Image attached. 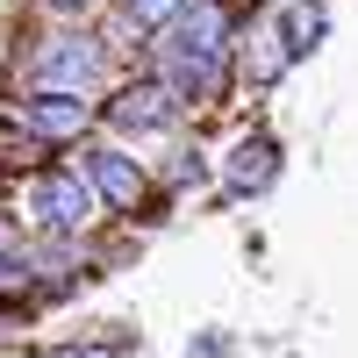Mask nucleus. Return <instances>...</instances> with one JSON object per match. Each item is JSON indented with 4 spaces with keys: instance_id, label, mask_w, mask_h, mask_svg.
I'll list each match as a JSON object with an SVG mask.
<instances>
[{
    "instance_id": "obj_1",
    "label": "nucleus",
    "mask_w": 358,
    "mask_h": 358,
    "mask_svg": "<svg viewBox=\"0 0 358 358\" xmlns=\"http://www.w3.org/2000/svg\"><path fill=\"white\" fill-rule=\"evenodd\" d=\"M94 179H79V172H29V187H22V215L50 229V236H79L86 222H94Z\"/></svg>"
},
{
    "instance_id": "obj_2",
    "label": "nucleus",
    "mask_w": 358,
    "mask_h": 358,
    "mask_svg": "<svg viewBox=\"0 0 358 358\" xmlns=\"http://www.w3.org/2000/svg\"><path fill=\"white\" fill-rule=\"evenodd\" d=\"M101 72H108V50H101V36H86V29L50 36V43H36V57H29L36 94H94Z\"/></svg>"
},
{
    "instance_id": "obj_3",
    "label": "nucleus",
    "mask_w": 358,
    "mask_h": 358,
    "mask_svg": "<svg viewBox=\"0 0 358 358\" xmlns=\"http://www.w3.org/2000/svg\"><path fill=\"white\" fill-rule=\"evenodd\" d=\"M158 79L172 86L179 101H215L222 79H229V57H208V50H194V43L165 36V43H158Z\"/></svg>"
},
{
    "instance_id": "obj_4",
    "label": "nucleus",
    "mask_w": 358,
    "mask_h": 358,
    "mask_svg": "<svg viewBox=\"0 0 358 358\" xmlns=\"http://www.w3.org/2000/svg\"><path fill=\"white\" fill-rule=\"evenodd\" d=\"M273 179H280V136L251 129V136H236V143H229V158H222V187H229L236 201L265 194Z\"/></svg>"
},
{
    "instance_id": "obj_5",
    "label": "nucleus",
    "mask_w": 358,
    "mask_h": 358,
    "mask_svg": "<svg viewBox=\"0 0 358 358\" xmlns=\"http://www.w3.org/2000/svg\"><path fill=\"white\" fill-rule=\"evenodd\" d=\"M86 122H94V115H86L79 94H29L22 101V129L36 136V143H79Z\"/></svg>"
},
{
    "instance_id": "obj_6",
    "label": "nucleus",
    "mask_w": 358,
    "mask_h": 358,
    "mask_svg": "<svg viewBox=\"0 0 358 358\" xmlns=\"http://www.w3.org/2000/svg\"><path fill=\"white\" fill-rule=\"evenodd\" d=\"M108 122L122 136H143V129H165L172 122V86L165 79H129L122 94L108 101Z\"/></svg>"
},
{
    "instance_id": "obj_7",
    "label": "nucleus",
    "mask_w": 358,
    "mask_h": 358,
    "mask_svg": "<svg viewBox=\"0 0 358 358\" xmlns=\"http://www.w3.org/2000/svg\"><path fill=\"white\" fill-rule=\"evenodd\" d=\"M86 179L101 187V201H108V208H129V215H136V201L151 194L143 165H136V158H122V151H94V158H86Z\"/></svg>"
},
{
    "instance_id": "obj_8",
    "label": "nucleus",
    "mask_w": 358,
    "mask_h": 358,
    "mask_svg": "<svg viewBox=\"0 0 358 358\" xmlns=\"http://www.w3.org/2000/svg\"><path fill=\"white\" fill-rule=\"evenodd\" d=\"M229 29H236L229 0H187V15L172 22V36L194 43V50H208V57H229Z\"/></svg>"
},
{
    "instance_id": "obj_9",
    "label": "nucleus",
    "mask_w": 358,
    "mask_h": 358,
    "mask_svg": "<svg viewBox=\"0 0 358 358\" xmlns=\"http://www.w3.org/2000/svg\"><path fill=\"white\" fill-rule=\"evenodd\" d=\"M287 65H294V43L280 36V22H258L251 43H244V86H251V94H265Z\"/></svg>"
},
{
    "instance_id": "obj_10",
    "label": "nucleus",
    "mask_w": 358,
    "mask_h": 358,
    "mask_svg": "<svg viewBox=\"0 0 358 358\" xmlns=\"http://www.w3.org/2000/svg\"><path fill=\"white\" fill-rule=\"evenodd\" d=\"M280 29H287V43H294V57H308V50L322 43V29H330V15H322V0H294Z\"/></svg>"
},
{
    "instance_id": "obj_11",
    "label": "nucleus",
    "mask_w": 358,
    "mask_h": 358,
    "mask_svg": "<svg viewBox=\"0 0 358 358\" xmlns=\"http://www.w3.org/2000/svg\"><path fill=\"white\" fill-rule=\"evenodd\" d=\"M129 29H172L179 15H187V0H122Z\"/></svg>"
},
{
    "instance_id": "obj_12",
    "label": "nucleus",
    "mask_w": 358,
    "mask_h": 358,
    "mask_svg": "<svg viewBox=\"0 0 358 358\" xmlns=\"http://www.w3.org/2000/svg\"><path fill=\"white\" fill-rule=\"evenodd\" d=\"M29 287H36L29 258H8V251H0V301H15V294H29Z\"/></svg>"
},
{
    "instance_id": "obj_13",
    "label": "nucleus",
    "mask_w": 358,
    "mask_h": 358,
    "mask_svg": "<svg viewBox=\"0 0 358 358\" xmlns=\"http://www.w3.org/2000/svg\"><path fill=\"white\" fill-rule=\"evenodd\" d=\"M43 358H94V351H72V344H65V351H43Z\"/></svg>"
},
{
    "instance_id": "obj_14",
    "label": "nucleus",
    "mask_w": 358,
    "mask_h": 358,
    "mask_svg": "<svg viewBox=\"0 0 358 358\" xmlns=\"http://www.w3.org/2000/svg\"><path fill=\"white\" fill-rule=\"evenodd\" d=\"M50 8H65V15H72V8H86V0H50Z\"/></svg>"
}]
</instances>
